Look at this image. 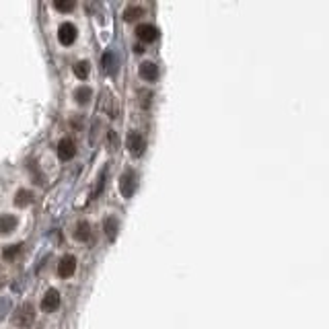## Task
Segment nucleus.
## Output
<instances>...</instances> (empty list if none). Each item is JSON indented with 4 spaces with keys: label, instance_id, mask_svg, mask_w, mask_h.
Returning <instances> with one entry per match:
<instances>
[{
    "label": "nucleus",
    "instance_id": "6",
    "mask_svg": "<svg viewBox=\"0 0 329 329\" xmlns=\"http://www.w3.org/2000/svg\"><path fill=\"white\" fill-rule=\"evenodd\" d=\"M136 35H138L140 42L153 44V42H156V39H158V29L154 25H151V23H142V25L136 27Z\"/></svg>",
    "mask_w": 329,
    "mask_h": 329
},
{
    "label": "nucleus",
    "instance_id": "8",
    "mask_svg": "<svg viewBox=\"0 0 329 329\" xmlns=\"http://www.w3.org/2000/svg\"><path fill=\"white\" fill-rule=\"evenodd\" d=\"M58 307H60V292L54 290V288H49V290L45 292V296L42 298V311L54 313Z\"/></svg>",
    "mask_w": 329,
    "mask_h": 329
},
{
    "label": "nucleus",
    "instance_id": "5",
    "mask_svg": "<svg viewBox=\"0 0 329 329\" xmlns=\"http://www.w3.org/2000/svg\"><path fill=\"white\" fill-rule=\"evenodd\" d=\"M74 154H76V142L70 136L62 138L58 142V158L60 161H70V158H74Z\"/></svg>",
    "mask_w": 329,
    "mask_h": 329
},
{
    "label": "nucleus",
    "instance_id": "19",
    "mask_svg": "<svg viewBox=\"0 0 329 329\" xmlns=\"http://www.w3.org/2000/svg\"><path fill=\"white\" fill-rule=\"evenodd\" d=\"M19 253H21V245H11L8 249H4V251H2V257L4 259H15Z\"/></svg>",
    "mask_w": 329,
    "mask_h": 329
},
{
    "label": "nucleus",
    "instance_id": "4",
    "mask_svg": "<svg viewBox=\"0 0 329 329\" xmlns=\"http://www.w3.org/2000/svg\"><path fill=\"white\" fill-rule=\"evenodd\" d=\"M128 151L132 156H142L146 151V140L140 132H130L128 136Z\"/></svg>",
    "mask_w": 329,
    "mask_h": 329
},
{
    "label": "nucleus",
    "instance_id": "16",
    "mask_svg": "<svg viewBox=\"0 0 329 329\" xmlns=\"http://www.w3.org/2000/svg\"><path fill=\"white\" fill-rule=\"evenodd\" d=\"M88 72H91V64H88L87 60H81V62H76V66H74V74H76V78L85 81V78L88 76Z\"/></svg>",
    "mask_w": 329,
    "mask_h": 329
},
{
    "label": "nucleus",
    "instance_id": "11",
    "mask_svg": "<svg viewBox=\"0 0 329 329\" xmlns=\"http://www.w3.org/2000/svg\"><path fill=\"white\" fill-rule=\"evenodd\" d=\"M17 228V218L13 214H0V235H11Z\"/></svg>",
    "mask_w": 329,
    "mask_h": 329
},
{
    "label": "nucleus",
    "instance_id": "1",
    "mask_svg": "<svg viewBox=\"0 0 329 329\" xmlns=\"http://www.w3.org/2000/svg\"><path fill=\"white\" fill-rule=\"evenodd\" d=\"M138 187V175L136 171H132V169H126V171L122 173V177H119V192H122V196L126 197H132L134 192Z\"/></svg>",
    "mask_w": 329,
    "mask_h": 329
},
{
    "label": "nucleus",
    "instance_id": "14",
    "mask_svg": "<svg viewBox=\"0 0 329 329\" xmlns=\"http://www.w3.org/2000/svg\"><path fill=\"white\" fill-rule=\"evenodd\" d=\"M15 204L19 208H27L33 204V194L29 192V189H19L17 196H15Z\"/></svg>",
    "mask_w": 329,
    "mask_h": 329
},
{
    "label": "nucleus",
    "instance_id": "20",
    "mask_svg": "<svg viewBox=\"0 0 329 329\" xmlns=\"http://www.w3.org/2000/svg\"><path fill=\"white\" fill-rule=\"evenodd\" d=\"M105 187V173H101L99 175V179H97V187H95V192H93V197H97L99 194H101V189Z\"/></svg>",
    "mask_w": 329,
    "mask_h": 329
},
{
    "label": "nucleus",
    "instance_id": "22",
    "mask_svg": "<svg viewBox=\"0 0 329 329\" xmlns=\"http://www.w3.org/2000/svg\"><path fill=\"white\" fill-rule=\"evenodd\" d=\"M134 52H136V54H142L144 47H142V45H134Z\"/></svg>",
    "mask_w": 329,
    "mask_h": 329
},
{
    "label": "nucleus",
    "instance_id": "13",
    "mask_svg": "<svg viewBox=\"0 0 329 329\" xmlns=\"http://www.w3.org/2000/svg\"><path fill=\"white\" fill-rule=\"evenodd\" d=\"M91 97H93V91H91V87H78L76 91H74V99H76V103L78 105H87L88 101H91Z\"/></svg>",
    "mask_w": 329,
    "mask_h": 329
},
{
    "label": "nucleus",
    "instance_id": "9",
    "mask_svg": "<svg viewBox=\"0 0 329 329\" xmlns=\"http://www.w3.org/2000/svg\"><path fill=\"white\" fill-rule=\"evenodd\" d=\"M140 76L148 83L156 81V78H158V66L154 62H142L140 64Z\"/></svg>",
    "mask_w": 329,
    "mask_h": 329
},
{
    "label": "nucleus",
    "instance_id": "10",
    "mask_svg": "<svg viewBox=\"0 0 329 329\" xmlns=\"http://www.w3.org/2000/svg\"><path fill=\"white\" fill-rule=\"evenodd\" d=\"M91 224H88L87 220H81L76 226H74V239L76 241H81V243H87L88 239H91Z\"/></svg>",
    "mask_w": 329,
    "mask_h": 329
},
{
    "label": "nucleus",
    "instance_id": "3",
    "mask_svg": "<svg viewBox=\"0 0 329 329\" xmlns=\"http://www.w3.org/2000/svg\"><path fill=\"white\" fill-rule=\"evenodd\" d=\"M76 37H78V29L70 21H66L58 27V39L62 45H72L76 42Z\"/></svg>",
    "mask_w": 329,
    "mask_h": 329
},
{
    "label": "nucleus",
    "instance_id": "15",
    "mask_svg": "<svg viewBox=\"0 0 329 329\" xmlns=\"http://www.w3.org/2000/svg\"><path fill=\"white\" fill-rule=\"evenodd\" d=\"M101 70L107 72V74H111L115 70V56L111 52H105L101 56Z\"/></svg>",
    "mask_w": 329,
    "mask_h": 329
},
{
    "label": "nucleus",
    "instance_id": "2",
    "mask_svg": "<svg viewBox=\"0 0 329 329\" xmlns=\"http://www.w3.org/2000/svg\"><path fill=\"white\" fill-rule=\"evenodd\" d=\"M33 319H35V308L31 303H25L23 307H19L17 308V313L13 317V323L17 327H29L33 323Z\"/></svg>",
    "mask_w": 329,
    "mask_h": 329
},
{
    "label": "nucleus",
    "instance_id": "21",
    "mask_svg": "<svg viewBox=\"0 0 329 329\" xmlns=\"http://www.w3.org/2000/svg\"><path fill=\"white\" fill-rule=\"evenodd\" d=\"M109 142H111V146L115 148V132L113 130H109Z\"/></svg>",
    "mask_w": 329,
    "mask_h": 329
},
{
    "label": "nucleus",
    "instance_id": "17",
    "mask_svg": "<svg viewBox=\"0 0 329 329\" xmlns=\"http://www.w3.org/2000/svg\"><path fill=\"white\" fill-rule=\"evenodd\" d=\"M144 15V8L142 6H128L126 11H124V19L126 21H136V19H140Z\"/></svg>",
    "mask_w": 329,
    "mask_h": 329
},
{
    "label": "nucleus",
    "instance_id": "7",
    "mask_svg": "<svg viewBox=\"0 0 329 329\" xmlns=\"http://www.w3.org/2000/svg\"><path fill=\"white\" fill-rule=\"evenodd\" d=\"M76 272V257L74 255H64L58 263V276L60 278H70Z\"/></svg>",
    "mask_w": 329,
    "mask_h": 329
},
{
    "label": "nucleus",
    "instance_id": "12",
    "mask_svg": "<svg viewBox=\"0 0 329 329\" xmlns=\"http://www.w3.org/2000/svg\"><path fill=\"white\" fill-rule=\"evenodd\" d=\"M103 231H105V235H107L109 241H115L117 231H119V224H117V218H115V216L105 218V222H103Z\"/></svg>",
    "mask_w": 329,
    "mask_h": 329
},
{
    "label": "nucleus",
    "instance_id": "18",
    "mask_svg": "<svg viewBox=\"0 0 329 329\" xmlns=\"http://www.w3.org/2000/svg\"><path fill=\"white\" fill-rule=\"evenodd\" d=\"M74 6H76L74 0H56L54 2V8L60 13H70V11H74Z\"/></svg>",
    "mask_w": 329,
    "mask_h": 329
}]
</instances>
